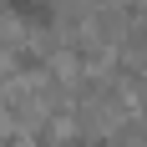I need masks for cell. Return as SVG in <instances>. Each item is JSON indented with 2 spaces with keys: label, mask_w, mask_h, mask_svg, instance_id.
Wrapping results in <instances>:
<instances>
[]
</instances>
